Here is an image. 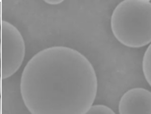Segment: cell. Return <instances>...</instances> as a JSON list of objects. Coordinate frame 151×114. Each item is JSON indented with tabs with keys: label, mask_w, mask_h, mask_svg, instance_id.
I'll return each instance as SVG.
<instances>
[{
	"label": "cell",
	"mask_w": 151,
	"mask_h": 114,
	"mask_svg": "<svg viewBox=\"0 0 151 114\" xmlns=\"http://www.w3.org/2000/svg\"><path fill=\"white\" fill-rule=\"evenodd\" d=\"M20 90L31 114H85L95 100L98 80L93 65L81 52L55 46L29 61Z\"/></svg>",
	"instance_id": "1"
},
{
	"label": "cell",
	"mask_w": 151,
	"mask_h": 114,
	"mask_svg": "<svg viewBox=\"0 0 151 114\" xmlns=\"http://www.w3.org/2000/svg\"><path fill=\"white\" fill-rule=\"evenodd\" d=\"M111 27L116 40L126 47L141 48L151 43V2L122 1L112 12Z\"/></svg>",
	"instance_id": "2"
},
{
	"label": "cell",
	"mask_w": 151,
	"mask_h": 114,
	"mask_svg": "<svg viewBox=\"0 0 151 114\" xmlns=\"http://www.w3.org/2000/svg\"><path fill=\"white\" fill-rule=\"evenodd\" d=\"M25 43L20 31L12 23H1V74L6 79L13 75L23 64Z\"/></svg>",
	"instance_id": "3"
},
{
	"label": "cell",
	"mask_w": 151,
	"mask_h": 114,
	"mask_svg": "<svg viewBox=\"0 0 151 114\" xmlns=\"http://www.w3.org/2000/svg\"><path fill=\"white\" fill-rule=\"evenodd\" d=\"M119 114H151V92L145 88H132L121 98Z\"/></svg>",
	"instance_id": "4"
},
{
	"label": "cell",
	"mask_w": 151,
	"mask_h": 114,
	"mask_svg": "<svg viewBox=\"0 0 151 114\" xmlns=\"http://www.w3.org/2000/svg\"><path fill=\"white\" fill-rule=\"evenodd\" d=\"M142 71L147 82L151 87V43L145 51L142 60Z\"/></svg>",
	"instance_id": "5"
},
{
	"label": "cell",
	"mask_w": 151,
	"mask_h": 114,
	"mask_svg": "<svg viewBox=\"0 0 151 114\" xmlns=\"http://www.w3.org/2000/svg\"><path fill=\"white\" fill-rule=\"evenodd\" d=\"M85 114H116L110 107L104 105H92Z\"/></svg>",
	"instance_id": "6"
},
{
	"label": "cell",
	"mask_w": 151,
	"mask_h": 114,
	"mask_svg": "<svg viewBox=\"0 0 151 114\" xmlns=\"http://www.w3.org/2000/svg\"><path fill=\"white\" fill-rule=\"evenodd\" d=\"M46 3L47 4H60V3H62V1L61 0H60V1H45Z\"/></svg>",
	"instance_id": "7"
},
{
	"label": "cell",
	"mask_w": 151,
	"mask_h": 114,
	"mask_svg": "<svg viewBox=\"0 0 151 114\" xmlns=\"http://www.w3.org/2000/svg\"><path fill=\"white\" fill-rule=\"evenodd\" d=\"M1 23H2V20H1V2H0V27H1Z\"/></svg>",
	"instance_id": "8"
},
{
	"label": "cell",
	"mask_w": 151,
	"mask_h": 114,
	"mask_svg": "<svg viewBox=\"0 0 151 114\" xmlns=\"http://www.w3.org/2000/svg\"><path fill=\"white\" fill-rule=\"evenodd\" d=\"M0 95H1V77H0Z\"/></svg>",
	"instance_id": "9"
},
{
	"label": "cell",
	"mask_w": 151,
	"mask_h": 114,
	"mask_svg": "<svg viewBox=\"0 0 151 114\" xmlns=\"http://www.w3.org/2000/svg\"><path fill=\"white\" fill-rule=\"evenodd\" d=\"M0 114H1V99H0Z\"/></svg>",
	"instance_id": "10"
},
{
	"label": "cell",
	"mask_w": 151,
	"mask_h": 114,
	"mask_svg": "<svg viewBox=\"0 0 151 114\" xmlns=\"http://www.w3.org/2000/svg\"><path fill=\"white\" fill-rule=\"evenodd\" d=\"M0 55H1V42H0Z\"/></svg>",
	"instance_id": "11"
}]
</instances>
